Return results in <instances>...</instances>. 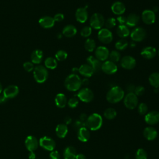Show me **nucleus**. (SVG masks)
<instances>
[{
  "instance_id": "nucleus-50",
  "label": "nucleus",
  "mask_w": 159,
  "mask_h": 159,
  "mask_svg": "<svg viewBox=\"0 0 159 159\" xmlns=\"http://www.w3.org/2000/svg\"><path fill=\"white\" fill-rule=\"evenodd\" d=\"M117 21L119 22L120 25H125L126 23V17L122 15L119 16L117 17Z\"/></svg>"
},
{
  "instance_id": "nucleus-60",
  "label": "nucleus",
  "mask_w": 159,
  "mask_h": 159,
  "mask_svg": "<svg viewBox=\"0 0 159 159\" xmlns=\"http://www.w3.org/2000/svg\"><path fill=\"white\" fill-rule=\"evenodd\" d=\"M130 47H131L132 48H134V47H135V43L134 42H132L130 44Z\"/></svg>"
},
{
  "instance_id": "nucleus-17",
  "label": "nucleus",
  "mask_w": 159,
  "mask_h": 159,
  "mask_svg": "<svg viewBox=\"0 0 159 159\" xmlns=\"http://www.w3.org/2000/svg\"><path fill=\"white\" fill-rule=\"evenodd\" d=\"M140 55L145 59H152L157 55V50L155 47L152 46L145 47L142 50Z\"/></svg>"
},
{
  "instance_id": "nucleus-19",
  "label": "nucleus",
  "mask_w": 159,
  "mask_h": 159,
  "mask_svg": "<svg viewBox=\"0 0 159 159\" xmlns=\"http://www.w3.org/2000/svg\"><path fill=\"white\" fill-rule=\"evenodd\" d=\"M88 17V11L85 7H79L75 12V18L80 23H84Z\"/></svg>"
},
{
  "instance_id": "nucleus-1",
  "label": "nucleus",
  "mask_w": 159,
  "mask_h": 159,
  "mask_svg": "<svg viewBox=\"0 0 159 159\" xmlns=\"http://www.w3.org/2000/svg\"><path fill=\"white\" fill-rule=\"evenodd\" d=\"M125 96L124 91L119 86L112 87L107 93L106 99L112 104H115L120 102Z\"/></svg>"
},
{
  "instance_id": "nucleus-61",
  "label": "nucleus",
  "mask_w": 159,
  "mask_h": 159,
  "mask_svg": "<svg viewBox=\"0 0 159 159\" xmlns=\"http://www.w3.org/2000/svg\"><path fill=\"white\" fill-rule=\"evenodd\" d=\"M159 91V88H154V92L155 93H158Z\"/></svg>"
},
{
  "instance_id": "nucleus-55",
  "label": "nucleus",
  "mask_w": 159,
  "mask_h": 159,
  "mask_svg": "<svg viewBox=\"0 0 159 159\" xmlns=\"http://www.w3.org/2000/svg\"><path fill=\"white\" fill-rule=\"evenodd\" d=\"M75 159H86V157L83 153H78L76 155Z\"/></svg>"
},
{
  "instance_id": "nucleus-5",
  "label": "nucleus",
  "mask_w": 159,
  "mask_h": 159,
  "mask_svg": "<svg viewBox=\"0 0 159 159\" xmlns=\"http://www.w3.org/2000/svg\"><path fill=\"white\" fill-rule=\"evenodd\" d=\"M104 16L98 12L94 13L90 18V27L96 30H100L104 25Z\"/></svg>"
},
{
  "instance_id": "nucleus-8",
  "label": "nucleus",
  "mask_w": 159,
  "mask_h": 159,
  "mask_svg": "<svg viewBox=\"0 0 159 159\" xmlns=\"http://www.w3.org/2000/svg\"><path fill=\"white\" fill-rule=\"evenodd\" d=\"M146 30L141 27L134 28L130 34V38L134 42H139L143 40L146 37Z\"/></svg>"
},
{
  "instance_id": "nucleus-9",
  "label": "nucleus",
  "mask_w": 159,
  "mask_h": 159,
  "mask_svg": "<svg viewBox=\"0 0 159 159\" xmlns=\"http://www.w3.org/2000/svg\"><path fill=\"white\" fill-rule=\"evenodd\" d=\"M98 38L101 42L105 44H108L112 42L113 36L109 29L106 28H102L98 33Z\"/></svg>"
},
{
  "instance_id": "nucleus-14",
  "label": "nucleus",
  "mask_w": 159,
  "mask_h": 159,
  "mask_svg": "<svg viewBox=\"0 0 159 159\" xmlns=\"http://www.w3.org/2000/svg\"><path fill=\"white\" fill-rule=\"evenodd\" d=\"M95 57L99 61H106L109 58V51L104 46H99L95 50Z\"/></svg>"
},
{
  "instance_id": "nucleus-49",
  "label": "nucleus",
  "mask_w": 159,
  "mask_h": 159,
  "mask_svg": "<svg viewBox=\"0 0 159 159\" xmlns=\"http://www.w3.org/2000/svg\"><path fill=\"white\" fill-rule=\"evenodd\" d=\"M53 19L55 22H61L64 19V15L61 13H57L54 16Z\"/></svg>"
},
{
  "instance_id": "nucleus-35",
  "label": "nucleus",
  "mask_w": 159,
  "mask_h": 159,
  "mask_svg": "<svg viewBox=\"0 0 159 159\" xmlns=\"http://www.w3.org/2000/svg\"><path fill=\"white\" fill-rule=\"evenodd\" d=\"M117 116V111L112 107H109L105 109L104 112V116L106 119L109 120L114 119Z\"/></svg>"
},
{
  "instance_id": "nucleus-39",
  "label": "nucleus",
  "mask_w": 159,
  "mask_h": 159,
  "mask_svg": "<svg viewBox=\"0 0 159 159\" xmlns=\"http://www.w3.org/2000/svg\"><path fill=\"white\" fill-rule=\"evenodd\" d=\"M116 25V19L114 17H109L105 20L104 25H105L106 29H110L114 27Z\"/></svg>"
},
{
  "instance_id": "nucleus-33",
  "label": "nucleus",
  "mask_w": 159,
  "mask_h": 159,
  "mask_svg": "<svg viewBox=\"0 0 159 159\" xmlns=\"http://www.w3.org/2000/svg\"><path fill=\"white\" fill-rule=\"evenodd\" d=\"M148 81L151 86L159 88V73H152L148 77Z\"/></svg>"
},
{
  "instance_id": "nucleus-56",
  "label": "nucleus",
  "mask_w": 159,
  "mask_h": 159,
  "mask_svg": "<svg viewBox=\"0 0 159 159\" xmlns=\"http://www.w3.org/2000/svg\"><path fill=\"white\" fill-rule=\"evenodd\" d=\"M28 157L29 159H35L36 156L34 152H29L28 154Z\"/></svg>"
},
{
  "instance_id": "nucleus-54",
  "label": "nucleus",
  "mask_w": 159,
  "mask_h": 159,
  "mask_svg": "<svg viewBox=\"0 0 159 159\" xmlns=\"http://www.w3.org/2000/svg\"><path fill=\"white\" fill-rule=\"evenodd\" d=\"M7 101V99L2 94L0 96V104L5 103Z\"/></svg>"
},
{
  "instance_id": "nucleus-11",
  "label": "nucleus",
  "mask_w": 159,
  "mask_h": 159,
  "mask_svg": "<svg viewBox=\"0 0 159 159\" xmlns=\"http://www.w3.org/2000/svg\"><path fill=\"white\" fill-rule=\"evenodd\" d=\"M117 66L116 63L111 60H106L102 63L101 70L107 75H113L117 71Z\"/></svg>"
},
{
  "instance_id": "nucleus-26",
  "label": "nucleus",
  "mask_w": 159,
  "mask_h": 159,
  "mask_svg": "<svg viewBox=\"0 0 159 159\" xmlns=\"http://www.w3.org/2000/svg\"><path fill=\"white\" fill-rule=\"evenodd\" d=\"M140 21V17L135 14V13H131L128 15V16L126 17V25L128 27H135Z\"/></svg>"
},
{
  "instance_id": "nucleus-24",
  "label": "nucleus",
  "mask_w": 159,
  "mask_h": 159,
  "mask_svg": "<svg viewBox=\"0 0 159 159\" xmlns=\"http://www.w3.org/2000/svg\"><path fill=\"white\" fill-rule=\"evenodd\" d=\"M78 72L85 78L91 77L94 73L93 68L88 63L81 65L78 68Z\"/></svg>"
},
{
  "instance_id": "nucleus-52",
  "label": "nucleus",
  "mask_w": 159,
  "mask_h": 159,
  "mask_svg": "<svg viewBox=\"0 0 159 159\" xmlns=\"http://www.w3.org/2000/svg\"><path fill=\"white\" fill-rule=\"evenodd\" d=\"M135 86L134 85V84H129L127 87V90L128 91V93H134V90H135Z\"/></svg>"
},
{
  "instance_id": "nucleus-4",
  "label": "nucleus",
  "mask_w": 159,
  "mask_h": 159,
  "mask_svg": "<svg viewBox=\"0 0 159 159\" xmlns=\"http://www.w3.org/2000/svg\"><path fill=\"white\" fill-rule=\"evenodd\" d=\"M33 75L35 80L38 83H43L47 80L48 73L45 67L39 65L34 68L33 70Z\"/></svg>"
},
{
  "instance_id": "nucleus-44",
  "label": "nucleus",
  "mask_w": 159,
  "mask_h": 159,
  "mask_svg": "<svg viewBox=\"0 0 159 159\" xmlns=\"http://www.w3.org/2000/svg\"><path fill=\"white\" fill-rule=\"evenodd\" d=\"M79 104V99L76 97H72L67 101V104L70 108H75Z\"/></svg>"
},
{
  "instance_id": "nucleus-12",
  "label": "nucleus",
  "mask_w": 159,
  "mask_h": 159,
  "mask_svg": "<svg viewBox=\"0 0 159 159\" xmlns=\"http://www.w3.org/2000/svg\"><path fill=\"white\" fill-rule=\"evenodd\" d=\"M120 65L125 70H132L135 68L136 65L135 59L130 55H126L120 59Z\"/></svg>"
},
{
  "instance_id": "nucleus-53",
  "label": "nucleus",
  "mask_w": 159,
  "mask_h": 159,
  "mask_svg": "<svg viewBox=\"0 0 159 159\" xmlns=\"http://www.w3.org/2000/svg\"><path fill=\"white\" fill-rule=\"evenodd\" d=\"M72 122V119L71 117H70V116H66L65 119H64V122H65V124H66V125H69Z\"/></svg>"
},
{
  "instance_id": "nucleus-25",
  "label": "nucleus",
  "mask_w": 159,
  "mask_h": 159,
  "mask_svg": "<svg viewBox=\"0 0 159 159\" xmlns=\"http://www.w3.org/2000/svg\"><path fill=\"white\" fill-rule=\"evenodd\" d=\"M39 23L40 25L43 28L50 29L54 25L55 20L53 19V17L50 16H44L39 19Z\"/></svg>"
},
{
  "instance_id": "nucleus-6",
  "label": "nucleus",
  "mask_w": 159,
  "mask_h": 159,
  "mask_svg": "<svg viewBox=\"0 0 159 159\" xmlns=\"http://www.w3.org/2000/svg\"><path fill=\"white\" fill-rule=\"evenodd\" d=\"M138 103V98L134 93H128L124 98V106L129 109H134L137 107Z\"/></svg>"
},
{
  "instance_id": "nucleus-57",
  "label": "nucleus",
  "mask_w": 159,
  "mask_h": 159,
  "mask_svg": "<svg viewBox=\"0 0 159 159\" xmlns=\"http://www.w3.org/2000/svg\"><path fill=\"white\" fill-rule=\"evenodd\" d=\"M81 83H82V84H83V85L87 86V85L89 84V80H88L87 78H84V79H83V80H81Z\"/></svg>"
},
{
  "instance_id": "nucleus-43",
  "label": "nucleus",
  "mask_w": 159,
  "mask_h": 159,
  "mask_svg": "<svg viewBox=\"0 0 159 159\" xmlns=\"http://www.w3.org/2000/svg\"><path fill=\"white\" fill-rule=\"evenodd\" d=\"M92 33V28L90 26L84 27L80 32V35L83 37H88Z\"/></svg>"
},
{
  "instance_id": "nucleus-21",
  "label": "nucleus",
  "mask_w": 159,
  "mask_h": 159,
  "mask_svg": "<svg viewBox=\"0 0 159 159\" xmlns=\"http://www.w3.org/2000/svg\"><path fill=\"white\" fill-rule=\"evenodd\" d=\"M86 61L88 64L93 68L94 73L99 72V70H101L102 63L101 61L98 60L95 57L90 55L86 58Z\"/></svg>"
},
{
  "instance_id": "nucleus-18",
  "label": "nucleus",
  "mask_w": 159,
  "mask_h": 159,
  "mask_svg": "<svg viewBox=\"0 0 159 159\" xmlns=\"http://www.w3.org/2000/svg\"><path fill=\"white\" fill-rule=\"evenodd\" d=\"M19 93V88L16 85H10L3 90V95L8 99L16 97Z\"/></svg>"
},
{
  "instance_id": "nucleus-42",
  "label": "nucleus",
  "mask_w": 159,
  "mask_h": 159,
  "mask_svg": "<svg viewBox=\"0 0 159 159\" xmlns=\"http://www.w3.org/2000/svg\"><path fill=\"white\" fill-rule=\"evenodd\" d=\"M137 111L139 114L145 115L148 111V106L144 102H141L137 106Z\"/></svg>"
},
{
  "instance_id": "nucleus-2",
  "label": "nucleus",
  "mask_w": 159,
  "mask_h": 159,
  "mask_svg": "<svg viewBox=\"0 0 159 159\" xmlns=\"http://www.w3.org/2000/svg\"><path fill=\"white\" fill-rule=\"evenodd\" d=\"M64 84L67 90L70 91H76L80 89L82 83L80 76L76 74L73 73L66 78Z\"/></svg>"
},
{
  "instance_id": "nucleus-7",
  "label": "nucleus",
  "mask_w": 159,
  "mask_h": 159,
  "mask_svg": "<svg viewBox=\"0 0 159 159\" xmlns=\"http://www.w3.org/2000/svg\"><path fill=\"white\" fill-rule=\"evenodd\" d=\"M77 98L83 102H90L94 99V94L91 89L86 87L81 89L78 94Z\"/></svg>"
},
{
  "instance_id": "nucleus-10",
  "label": "nucleus",
  "mask_w": 159,
  "mask_h": 159,
  "mask_svg": "<svg viewBox=\"0 0 159 159\" xmlns=\"http://www.w3.org/2000/svg\"><path fill=\"white\" fill-rule=\"evenodd\" d=\"M40 146L43 149L48 151H52L55 149L56 143L55 140L48 136H44L40 139L39 141Z\"/></svg>"
},
{
  "instance_id": "nucleus-23",
  "label": "nucleus",
  "mask_w": 159,
  "mask_h": 159,
  "mask_svg": "<svg viewBox=\"0 0 159 159\" xmlns=\"http://www.w3.org/2000/svg\"><path fill=\"white\" fill-rule=\"evenodd\" d=\"M111 11L112 12L116 15L120 16L122 15L125 11V6L120 1H116L111 6Z\"/></svg>"
},
{
  "instance_id": "nucleus-13",
  "label": "nucleus",
  "mask_w": 159,
  "mask_h": 159,
  "mask_svg": "<svg viewBox=\"0 0 159 159\" xmlns=\"http://www.w3.org/2000/svg\"><path fill=\"white\" fill-rule=\"evenodd\" d=\"M156 16L155 13L150 9H145L142 13V21L147 24L150 25L155 22Z\"/></svg>"
},
{
  "instance_id": "nucleus-34",
  "label": "nucleus",
  "mask_w": 159,
  "mask_h": 159,
  "mask_svg": "<svg viewBox=\"0 0 159 159\" xmlns=\"http://www.w3.org/2000/svg\"><path fill=\"white\" fill-rule=\"evenodd\" d=\"M45 66L47 68L53 70L57 66V61L55 58L53 57H48L45 60Z\"/></svg>"
},
{
  "instance_id": "nucleus-29",
  "label": "nucleus",
  "mask_w": 159,
  "mask_h": 159,
  "mask_svg": "<svg viewBox=\"0 0 159 159\" xmlns=\"http://www.w3.org/2000/svg\"><path fill=\"white\" fill-rule=\"evenodd\" d=\"M55 102L58 107H65L67 104V99L66 96L63 93L57 94L55 98Z\"/></svg>"
},
{
  "instance_id": "nucleus-48",
  "label": "nucleus",
  "mask_w": 159,
  "mask_h": 159,
  "mask_svg": "<svg viewBox=\"0 0 159 159\" xmlns=\"http://www.w3.org/2000/svg\"><path fill=\"white\" fill-rule=\"evenodd\" d=\"M50 159H60V155L59 152L57 150H52L51 151L50 153Z\"/></svg>"
},
{
  "instance_id": "nucleus-37",
  "label": "nucleus",
  "mask_w": 159,
  "mask_h": 159,
  "mask_svg": "<svg viewBox=\"0 0 159 159\" xmlns=\"http://www.w3.org/2000/svg\"><path fill=\"white\" fill-rule=\"evenodd\" d=\"M128 45V42L126 40L121 39L116 42L115 47L117 50H124L127 48Z\"/></svg>"
},
{
  "instance_id": "nucleus-16",
  "label": "nucleus",
  "mask_w": 159,
  "mask_h": 159,
  "mask_svg": "<svg viewBox=\"0 0 159 159\" xmlns=\"http://www.w3.org/2000/svg\"><path fill=\"white\" fill-rule=\"evenodd\" d=\"M39 145L38 140L32 135L28 136L25 140V145L29 152H34L38 148Z\"/></svg>"
},
{
  "instance_id": "nucleus-28",
  "label": "nucleus",
  "mask_w": 159,
  "mask_h": 159,
  "mask_svg": "<svg viewBox=\"0 0 159 159\" xmlns=\"http://www.w3.org/2000/svg\"><path fill=\"white\" fill-rule=\"evenodd\" d=\"M76 155V150L73 146H68L63 151L64 159H75Z\"/></svg>"
},
{
  "instance_id": "nucleus-41",
  "label": "nucleus",
  "mask_w": 159,
  "mask_h": 159,
  "mask_svg": "<svg viewBox=\"0 0 159 159\" xmlns=\"http://www.w3.org/2000/svg\"><path fill=\"white\" fill-rule=\"evenodd\" d=\"M135 159H147V153L143 148H139L135 153Z\"/></svg>"
},
{
  "instance_id": "nucleus-62",
  "label": "nucleus",
  "mask_w": 159,
  "mask_h": 159,
  "mask_svg": "<svg viewBox=\"0 0 159 159\" xmlns=\"http://www.w3.org/2000/svg\"><path fill=\"white\" fill-rule=\"evenodd\" d=\"M2 84L0 82V93L2 92Z\"/></svg>"
},
{
  "instance_id": "nucleus-46",
  "label": "nucleus",
  "mask_w": 159,
  "mask_h": 159,
  "mask_svg": "<svg viewBox=\"0 0 159 159\" xmlns=\"http://www.w3.org/2000/svg\"><path fill=\"white\" fill-rule=\"evenodd\" d=\"M73 128L78 130H79L80 128L81 127H86V123L85 122H83L82 121H81L80 119L78 120H76L73 124Z\"/></svg>"
},
{
  "instance_id": "nucleus-47",
  "label": "nucleus",
  "mask_w": 159,
  "mask_h": 159,
  "mask_svg": "<svg viewBox=\"0 0 159 159\" xmlns=\"http://www.w3.org/2000/svg\"><path fill=\"white\" fill-rule=\"evenodd\" d=\"M23 67L24 68V70L27 71V72H30L32 71V70H34V64L32 62L30 61H26L23 64Z\"/></svg>"
},
{
  "instance_id": "nucleus-20",
  "label": "nucleus",
  "mask_w": 159,
  "mask_h": 159,
  "mask_svg": "<svg viewBox=\"0 0 159 159\" xmlns=\"http://www.w3.org/2000/svg\"><path fill=\"white\" fill-rule=\"evenodd\" d=\"M143 134L147 140L152 141L157 137L158 132L154 127L152 126H148L144 129Z\"/></svg>"
},
{
  "instance_id": "nucleus-45",
  "label": "nucleus",
  "mask_w": 159,
  "mask_h": 159,
  "mask_svg": "<svg viewBox=\"0 0 159 159\" xmlns=\"http://www.w3.org/2000/svg\"><path fill=\"white\" fill-rule=\"evenodd\" d=\"M145 88L143 86H137L135 87V90L134 93L137 96H142L145 93Z\"/></svg>"
},
{
  "instance_id": "nucleus-64",
  "label": "nucleus",
  "mask_w": 159,
  "mask_h": 159,
  "mask_svg": "<svg viewBox=\"0 0 159 159\" xmlns=\"http://www.w3.org/2000/svg\"><path fill=\"white\" fill-rule=\"evenodd\" d=\"M157 53H158V56H159V50H158V52H157Z\"/></svg>"
},
{
  "instance_id": "nucleus-38",
  "label": "nucleus",
  "mask_w": 159,
  "mask_h": 159,
  "mask_svg": "<svg viewBox=\"0 0 159 159\" xmlns=\"http://www.w3.org/2000/svg\"><path fill=\"white\" fill-rule=\"evenodd\" d=\"M109 58L111 61L116 63V62H117L120 60V54L117 50H112L111 52H109Z\"/></svg>"
},
{
  "instance_id": "nucleus-30",
  "label": "nucleus",
  "mask_w": 159,
  "mask_h": 159,
  "mask_svg": "<svg viewBox=\"0 0 159 159\" xmlns=\"http://www.w3.org/2000/svg\"><path fill=\"white\" fill-rule=\"evenodd\" d=\"M77 33V29L73 25H67L63 29L62 34L66 37H73Z\"/></svg>"
},
{
  "instance_id": "nucleus-22",
  "label": "nucleus",
  "mask_w": 159,
  "mask_h": 159,
  "mask_svg": "<svg viewBox=\"0 0 159 159\" xmlns=\"http://www.w3.org/2000/svg\"><path fill=\"white\" fill-rule=\"evenodd\" d=\"M77 137L81 142H86L88 141L90 138L89 130L86 127L80 128L77 130Z\"/></svg>"
},
{
  "instance_id": "nucleus-51",
  "label": "nucleus",
  "mask_w": 159,
  "mask_h": 159,
  "mask_svg": "<svg viewBox=\"0 0 159 159\" xmlns=\"http://www.w3.org/2000/svg\"><path fill=\"white\" fill-rule=\"evenodd\" d=\"M87 118H88V116L86 113H81L80 115V117H79V119L83 122H85L86 123V121L87 120Z\"/></svg>"
},
{
  "instance_id": "nucleus-3",
  "label": "nucleus",
  "mask_w": 159,
  "mask_h": 159,
  "mask_svg": "<svg viewBox=\"0 0 159 159\" xmlns=\"http://www.w3.org/2000/svg\"><path fill=\"white\" fill-rule=\"evenodd\" d=\"M103 122L102 116L98 113H93L88 116L86 121V127L92 131L99 130Z\"/></svg>"
},
{
  "instance_id": "nucleus-36",
  "label": "nucleus",
  "mask_w": 159,
  "mask_h": 159,
  "mask_svg": "<svg viewBox=\"0 0 159 159\" xmlns=\"http://www.w3.org/2000/svg\"><path fill=\"white\" fill-rule=\"evenodd\" d=\"M84 48L89 52H91L96 48V42L92 39H88L84 42Z\"/></svg>"
},
{
  "instance_id": "nucleus-40",
  "label": "nucleus",
  "mask_w": 159,
  "mask_h": 159,
  "mask_svg": "<svg viewBox=\"0 0 159 159\" xmlns=\"http://www.w3.org/2000/svg\"><path fill=\"white\" fill-rule=\"evenodd\" d=\"M68 57L67 53L63 50H60L57 52L55 53V59L58 61H63L66 59Z\"/></svg>"
},
{
  "instance_id": "nucleus-58",
  "label": "nucleus",
  "mask_w": 159,
  "mask_h": 159,
  "mask_svg": "<svg viewBox=\"0 0 159 159\" xmlns=\"http://www.w3.org/2000/svg\"><path fill=\"white\" fill-rule=\"evenodd\" d=\"M152 11L155 13V12H157L158 11V7L157 6H155V7H153V8L152 9Z\"/></svg>"
},
{
  "instance_id": "nucleus-63",
  "label": "nucleus",
  "mask_w": 159,
  "mask_h": 159,
  "mask_svg": "<svg viewBox=\"0 0 159 159\" xmlns=\"http://www.w3.org/2000/svg\"><path fill=\"white\" fill-rule=\"evenodd\" d=\"M61 37V34H58V38L60 39Z\"/></svg>"
},
{
  "instance_id": "nucleus-31",
  "label": "nucleus",
  "mask_w": 159,
  "mask_h": 159,
  "mask_svg": "<svg viewBox=\"0 0 159 159\" xmlns=\"http://www.w3.org/2000/svg\"><path fill=\"white\" fill-rule=\"evenodd\" d=\"M117 35L121 38H125L129 36L130 34V30L126 25H119L116 30Z\"/></svg>"
},
{
  "instance_id": "nucleus-32",
  "label": "nucleus",
  "mask_w": 159,
  "mask_h": 159,
  "mask_svg": "<svg viewBox=\"0 0 159 159\" xmlns=\"http://www.w3.org/2000/svg\"><path fill=\"white\" fill-rule=\"evenodd\" d=\"M43 56V53L41 50H35L31 54V61L33 63L39 64L42 61Z\"/></svg>"
},
{
  "instance_id": "nucleus-15",
  "label": "nucleus",
  "mask_w": 159,
  "mask_h": 159,
  "mask_svg": "<svg viewBox=\"0 0 159 159\" xmlns=\"http://www.w3.org/2000/svg\"><path fill=\"white\" fill-rule=\"evenodd\" d=\"M145 122L150 125H153L159 122V112L157 111H152L147 112L145 115Z\"/></svg>"
},
{
  "instance_id": "nucleus-59",
  "label": "nucleus",
  "mask_w": 159,
  "mask_h": 159,
  "mask_svg": "<svg viewBox=\"0 0 159 159\" xmlns=\"http://www.w3.org/2000/svg\"><path fill=\"white\" fill-rule=\"evenodd\" d=\"M72 71H73V73H75V74H76L75 73L77 72V71H78V68H76V67H74V68L72 69Z\"/></svg>"
},
{
  "instance_id": "nucleus-27",
  "label": "nucleus",
  "mask_w": 159,
  "mask_h": 159,
  "mask_svg": "<svg viewBox=\"0 0 159 159\" xmlns=\"http://www.w3.org/2000/svg\"><path fill=\"white\" fill-rule=\"evenodd\" d=\"M68 132V127L65 124H60L57 125L55 129V132L58 137L63 139L66 137Z\"/></svg>"
}]
</instances>
